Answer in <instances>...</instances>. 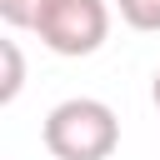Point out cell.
I'll list each match as a JSON object with an SVG mask.
<instances>
[{"label":"cell","mask_w":160,"mask_h":160,"mask_svg":"<svg viewBox=\"0 0 160 160\" xmlns=\"http://www.w3.org/2000/svg\"><path fill=\"white\" fill-rule=\"evenodd\" d=\"M45 150L55 160H110L120 145V120L95 95H70L45 115Z\"/></svg>","instance_id":"1"},{"label":"cell","mask_w":160,"mask_h":160,"mask_svg":"<svg viewBox=\"0 0 160 160\" xmlns=\"http://www.w3.org/2000/svg\"><path fill=\"white\" fill-rule=\"evenodd\" d=\"M35 35L55 55H95L110 35V5L105 0H50L35 20Z\"/></svg>","instance_id":"2"},{"label":"cell","mask_w":160,"mask_h":160,"mask_svg":"<svg viewBox=\"0 0 160 160\" xmlns=\"http://www.w3.org/2000/svg\"><path fill=\"white\" fill-rule=\"evenodd\" d=\"M115 10L130 30H160V0H115Z\"/></svg>","instance_id":"3"},{"label":"cell","mask_w":160,"mask_h":160,"mask_svg":"<svg viewBox=\"0 0 160 160\" xmlns=\"http://www.w3.org/2000/svg\"><path fill=\"white\" fill-rule=\"evenodd\" d=\"M45 5L50 0H0V15H5L10 30H35V20H40Z\"/></svg>","instance_id":"4"},{"label":"cell","mask_w":160,"mask_h":160,"mask_svg":"<svg viewBox=\"0 0 160 160\" xmlns=\"http://www.w3.org/2000/svg\"><path fill=\"white\" fill-rule=\"evenodd\" d=\"M0 50H5V85H0V100L10 105V100L20 95V85H25V60H20V45H15V40H5Z\"/></svg>","instance_id":"5"},{"label":"cell","mask_w":160,"mask_h":160,"mask_svg":"<svg viewBox=\"0 0 160 160\" xmlns=\"http://www.w3.org/2000/svg\"><path fill=\"white\" fill-rule=\"evenodd\" d=\"M150 100L160 105V70H155V85H150Z\"/></svg>","instance_id":"6"}]
</instances>
